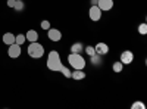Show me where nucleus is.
I'll list each match as a JSON object with an SVG mask.
<instances>
[{
	"label": "nucleus",
	"mask_w": 147,
	"mask_h": 109,
	"mask_svg": "<svg viewBox=\"0 0 147 109\" xmlns=\"http://www.w3.org/2000/svg\"><path fill=\"white\" fill-rule=\"evenodd\" d=\"M132 108H134V109H137V108H141V109H144L146 106H144V103H141V102H136V103L132 105Z\"/></svg>",
	"instance_id": "21"
},
{
	"label": "nucleus",
	"mask_w": 147,
	"mask_h": 109,
	"mask_svg": "<svg viewBox=\"0 0 147 109\" xmlns=\"http://www.w3.org/2000/svg\"><path fill=\"white\" fill-rule=\"evenodd\" d=\"M13 9H15V10H22V9H24V2H22V0H16Z\"/></svg>",
	"instance_id": "17"
},
{
	"label": "nucleus",
	"mask_w": 147,
	"mask_h": 109,
	"mask_svg": "<svg viewBox=\"0 0 147 109\" xmlns=\"http://www.w3.org/2000/svg\"><path fill=\"white\" fill-rule=\"evenodd\" d=\"M41 28L43 30H49L50 28V22L49 21H41Z\"/></svg>",
	"instance_id": "20"
},
{
	"label": "nucleus",
	"mask_w": 147,
	"mask_h": 109,
	"mask_svg": "<svg viewBox=\"0 0 147 109\" xmlns=\"http://www.w3.org/2000/svg\"><path fill=\"white\" fill-rule=\"evenodd\" d=\"M25 41H27V39H25V34H18V35H15V43H16V44L22 46Z\"/></svg>",
	"instance_id": "14"
},
{
	"label": "nucleus",
	"mask_w": 147,
	"mask_h": 109,
	"mask_svg": "<svg viewBox=\"0 0 147 109\" xmlns=\"http://www.w3.org/2000/svg\"><path fill=\"white\" fill-rule=\"evenodd\" d=\"M68 64L74 68V69H84L87 62L85 59L81 56V53H69L68 56Z\"/></svg>",
	"instance_id": "2"
},
{
	"label": "nucleus",
	"mask_w": 147,
	"mask_h": 109,
	"mask_svg": "<svg viewBox=\"0 0 147 109\" xmlns=\"http://www.w3.org/2000/svg\"><path fill=\"white\" fill-rule=\"evenodd\" d=\"M71 78H74V80H84L85 78V72L82 69H75L74 72H71Z\"/></svg>",
	"instance_id": "11"
},
{
	"label": "nucleus",
	"mask_w": 147,
	"mask_h": 109,
	"mask_svg": "<svg viewBox=\"0 0 147 109\" xmlns=\"http://www.w3.org/2000/svg\"><path fill=\"white\" fill-rule=\"evenodd\" d=\"M85 53H87L88 56H93V55H96V52H94V47H91V46H87V47H85Z\"/></svg>",
	"instance_id": "18"
},
{
	"label": "nucleus",
	"mask_w": 147,
	"mask_h": 109,
	"mask_svg": "<svg viewBox=\"0 0 147 109\" xmlns=\"http://www.w3.org/2000/svg\"><path fill=\"white\" fill-rule=\"evenodd\" d=\"M132 60H134V53L131 50H125V52L121 53V62H122V65H129V64H132Z\"/></svg>",
	"instance_id": "7"
},
{
	"label": "nucleus",
	"mask_w": 147,
	"mask_h": 109,
	"mask_svg": "<svg viewBox=\"0 0 147 109\" xmlns=\"http://www.w3.org/2000/svg\"><path fill=\"white\" fill-rule=\"evenodd\" d=\"M94 52L100 56H105V55L109 53V46L106 43H97L96 47H94Z\"/></svg>",
	"instance_id": "8"
},
{
	"label": "nucleus",
	"mask_w": 147,
	"mask_h": 109,
	"mask_svg": "<svg viewBox=\"0 0 147 109\" xmlns=\"http://www.w3.org/2000/svg\"><path fill=\"white\" fill-rule=\"evenodd\" d=\"M82 52V44L81 43H74L71 46V53H81Z\"/></svg>",
	"instance_id": "13"
},
{
	"label": "nucleus",
	"mask_w": 147,
	"mask_h": 109,
	"mask_svg": "<svg viewBox=\"0 0 147 109\" xmlns=\"http://www.w3.org/2000/svg\"><path fill=\"white\" fill-rule=\"evenodd\" d=\"M27 52H28V55H30L31 58H34V59H40V58H43V55H44V47H43L40 43L32 41V43H30Z\"/></svg>",
	"instance_id": "3"
},
{
	"label": "nucleus",
	"mask_w": 147,
	"mask_h": 109,
	"mask_svg": "<svg viewBox=\"0 0 147 109\" xmlns=\"http://www.w3.org/2000/svg\"><path fill=\"white\" fill-rule=\"evenodd\" d=\"M59 72H62V74H63L66 78H71V71H69V69H68L65 65H63L62 68H60V71H59Z\"/></svg>",
	"instance_id": "16"
},
{
	"label": "nucleus",
	"mask_w": 147,
	"mask_h": 109,
	"mask_svg": "<svg viewBox=\"0 0 147 109\" xmlns=\"http://www.w3.org/2000/svg\"><path fill=\"white\" fill-rule=\"evenodd\" d=\"M25 39H27V41H30V43L37 41V40H38V32H37L35 30H30V31L25 34Z\"/></svg>",
	"instance_id": "10"
},
{
	"label": "nucleus",
	"mask_w": 147,
	"mask_h": 109,
	"mask_svg": "<svg viewBox=\"0 0 147 109\" xmlns=\"http://www.w3.org/2000/svg\"><path fill=\"white\" fill-rule=\"evenodd\" d=\"M112 68H113V71H115V72H121L122 69H124V65H122V62L119 60V62H115V64H113V66H112Z\"/></svg>",
	"instance_id": "15"
},
{
	"label": "nucleus",
	"mask_w": 147,
	"mask_h": 109,
	"mask_svg": "<svg viewBox=\"0 0 147 109\" xmlns=\"http://www.w3.org/2000/svg\"><path fill=\"white\" fill-rule=\"evenodd\" d=\"M3 43L7 44V46L13 44V43H15V35L12 34V32H6V34H3Z\"/></svg>",
	"instance_id": "12"
},
{
	"label": "nucleus",
	"mask_w": 147,
	"mask_h": 109,
	"mask_svg": "<svg viewBox=\"0 0 147 109\" xmlns=\"http://www.w3.org/2000/svg\"><path fill=\"white\" fill-rule=\"evenodd\" d=\"M62 66H63V64H62V59H60L59 52L50 50V52H49V56H47V68L50 71L57 72V71H60Z\"/></svg>",
	"instance_id": "1"
},
{
	"label": "nucleus",
	"mask_w": 147,
	"mask_h": 109,
	"mask_svg": "<svg viewBox=\"0 0 147 109\" xmlns=\"http://www.w3.org/2000/svg\"><path fill=\"white\" fill-rule=\"evenodd\" d=\"M97 6L100 7V10H110L113 7V0H97Z\"/></svg>",
	"instance_id": "9"
},
{
	"label": "nucleus",
	"mask_w": 147,
	"mask_h": 109,
	"mask_svg": "<svg viewBox=\"0 0 147 109\" xmlns=\"http://www.w3.org/2000/svg\"><path fill=\"white\" fill-rule=\"evenodd\" d=\"M7 55H9V58H12V59L19 58V56H21V46L16 44V43L10 44V46H9V50H7Z\"/></svg>",
	"instance_id": "6"
},
{
	"label": "nucleus",
	"mask_w": 147,
	"mask_h": 109,
	"mask_svg": "<svg viewBox=\"0 0 147 109\" xmlns=\"http://www.w3.org/2000/svg\"><path fill=\"white\" fill-rule=\"evenodd\" d=\"M15 2H16V0H7V6L9 7H13L15 6Z\"/></svg>",
	"instance_id": "22"
},
{
	"label": "nucleus",
	"mask_w": 147,
	"mask_h": 109,
	"mask_svg": "<svg viewBox=\"0 0 147 109\" xmlns=\"http://www.w3.org/2000/svg\"><path fill=\"white\" fill-rule=\"evenodd\" d=\"M88 15H90V19L91 21H99L102 18V10H100V7L97 6V5H93L90 7V10H88Z\"/></svg>",
	"instance_id": "5"
},
{
	"label": "nucleus",
	"mask_w": 147,
	"mask_h": 109,
	"mask_svg": "<svg viewBox=\"0 0 147 109\" xmlns=\"http://www.w3.org/2000/svg\"><path fill=\"white\" fill-rule=\"evenodd\" d=\"M138 32L140 34H146L147 32V25H146V24H141V25L138 27Z\"/></svg>",
	"instance_id": "19"
},
{
	"label": "nucleus",
	"mask_w": 147,
	"mask_h": 109,
	"mask_svg": "<svg viewBox=\"0 0 147 109\" xmlns=\"http://www.w3.org/2000/svg\"><path fill=\"white\" fill-rule=\"evenodd\" d=\"M47 37H49V40H50V41L57 43V41L62 40V32H60L57 28H49L47 30Z\"/></svg>",
	"instance_id": "4"
}]
</instances>
